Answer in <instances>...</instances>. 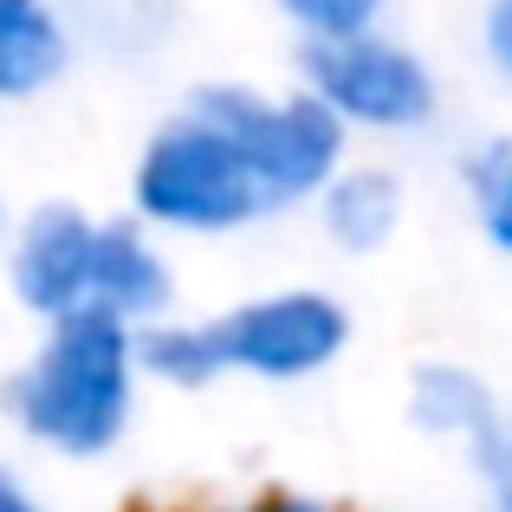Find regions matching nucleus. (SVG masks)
I'll return each mask as SVG.
<instances>
[{
	"label": "nucleus",
	"mask_w": 512,
	"mask_h": 512,
	"mask_svg": "<svg viewBox=\"0 0 512 512\" xmlns=\"http://www.w3.org/2000/svg\"><path fill=\"white\" fill-rule=\"evenodd\" d=\"M143 383L137 331L104 312H72L39 325L33 350L0 376V415L46 461L98 467L137 428Z\"/></svg>",
	"instance_id": "nucleus-1"
},
{
	"label": "nucleus",
	"mask_w": 512,
	"mask_h": 512,
	"mask_svg": "<svg viewBox=\"0 0 512 512\" xmlns=\"http://www.w3.org/2000/svg\"><path fill=\"white\" fill-rule=\"evenodd\" d=\"M124 208L150 221L163 240H234L273 221L240 143L201 104L175 98L130 156Z\"/></svg>",
	"instance_id": "nucleus-2"
},
{
	"label": "nucleus",
	"mask_w": 512,
	"mask_h": 512,
	"mask_svg": "<svg viewBox=\"0 0 512 512\" xmlns=\"http://www.w3.org/2000/svg\"><path fill=\"white\" fill-rule=\"evenodd\" d=\"M182 98L201 104V111L240 143V156L253 163V182H260L273 221L305 214L318 201V188L357 156V137L338 124V111H331L312 85H299V78H292V85L195 78Z\"/></svg>",
	"instance_id": "nucleus-3"
},
{
	"label": "nucleus",
	"mask_w": 512,
	"mask_h": 512,
	"mask_svg": "<svg viewBox=\"0 0 512 512\" xmlns=\"http://www.w3.org/2000/svg\"><path fill=\"white\" fill-rule=\"evenodd\" d=\"M292 78L312 85L338 111L350 137H370V143H422L448 117V85H441L435 59L422 46H409L402 33H389V26L312 39L292 59Z\"/></svg>",
	"instance_id": "nucleus-4"
},
{
	"label": "nucleus",
	"mask_w": 512,
	"mask_h": 512,
	"mask_svg": "<svg viewBox=\"0 0 512 512\" xmlns=\"http://www.w3.org/2000/svg\"><path fill=\"white\" fill-rule=\"evenodd\" d=\"M214 338H221L227 376H247V383H266V389H299L331 376L350 357L357 318H350L344 292L292 279V286H266L221 305Z\"/></svg>",
	"instance_id": "nucleus-5"
},
{
	"label": "nucleus",
	"mask_w": 512,
	"mask_h": 512,
	"mask_svg": "<svg viewBox=\"0 0 512 512\" xmlns=\"http://www.w3.org/2000/svg\"><path fill=\"white\" fill-rule=\"evenodd\" d=\"M98 221L85 201L72 195H39L13 214L7 253H0V279H7L13 305L33 325L91 312V266H98Z\"/></svg>",
	"instance_id": "nucleus-6"
},
{
	"label": "nucleus",
	"mask_w": 512,
	"mask_h": 512,
	"mask_svg": "<svg viewBox=\"0 0 512 512\" xmlns=\"http://www.w3.org/2000/svg\"><path fill=\"white\" fill-rule=\"evenodd\" d=\"M182 305V279H175L169 240L137 214H104L98 221V266H91V312L117 318V325L143 331Z\"/></svg>",
	"instance_id": "nucleus-7"
},
{
	"label": "nucleus",
	"mask_w": 512,
	"mask_h": 512,
	"mask_svg": "<svg viewBox=\"0 0 512 512\" xmlns=\"http://www.w3.org/2000/svg\"><path fill=\"white\" fill-rule=\"evenodd\" d=\"M312 221L338 260H376L396 247L402 221H409V175L383 156H350V163L318 188Z\"/></svg>",
	"instance_id": "nucleus-8"
},
{
	"label": "nucleus",
	"mask_w": 512,
	"mask_h": 512,
	"mask_svg": "<svg viewBox=\"0 0 512 512\" xmlns=\"http://www.w3.org/2000/svg\"><path fill=\"white\" fill-rule=\"evenodd\" d=\"M85 33L65 0H0V111L52 98L72 78Z\"/></svg>",
	"instance_id": "nucleus-9"
},
{
	"label": "nucleus",
	"mask_w": 512,
	"mask_h": 512,
	"mask_svg": "<svg viewBox=\"0 0 512 512\" xmlns=\"http://www.w3.org/2000/svg\"><path fill=\"white\" fill-rule=\"evenodd\" d=\"M500 409H506L500 383L467 357H415L409 370H402V422L422 441L467 448Z\"/></svg>",
	"instance_id": "nucleus-10"
},
{
	"label": "nucleus",
	"mask_w": 512,
	"mask_h": 512,
	"mask_svg": "<svg viewBox=\"0 0 512 512\" xmlns=\"http://www.w3.org/2000/svg\"><path fill=\"white\" fill-rule=\"evenodd\" d=\"M137 357H143V376H150L156 389H175V396H201V389L227 383L214 312H169V318H156V325H143Z\"/></svg>",
	"instance_id": "nucleus-11"
},
{
	"label": "nucleus",
	"mask_w": 512,
	"mask_h": 512,
	"mask_svg": "<svg viewBox=\"0 0 512 512\" xmlns=\"http://www.w3.org/2000/svg\"><path fill=\"white\" fill-rule=\"evenodd\" d=\"M454 195L474 234L500 260H512V130H480L454 150Z\"/></svg>",
	"instance_id": "nucleus-12"
},
{
	"label": "nucleus",
	"mask_w": 512,
	"mask_h": 512,
	"mask_svg": "<svg viewBox=\"0 0 512 512\" xmlns=\"http://www.w3.org/2000/svg\"><path fill=\"white\" fill-rule=\"evenodd\" d=\"M461 467L480 512H512V402L461 448Z\"/></svg>",
	"instance_id": "nucleus-13"
},
{
	"label": "nucleus",
	"mask_w": 512,
	"mask_h": 512,
	"mask_svg": "<svg viewBox=\"0 0 512 512\" xmlns=\"http://www.w3.org/2000/svg\"><path fill=\"white\" fill-rule=\"evenodd\" d=\"M279 13L299 46L312 39H344V33H363V26H383L389 20V0H266Z\"/></svg>",
	"instance_id": "nucleus-14"
},
{
	"label": "nucleus",
	"mask_w": 512,
	"mask_h": 512,
	"mask_svg": "<svg viewBox=\"0 0 512 512\" xmlns=\"http://www.w3.org/2000/svg\"><path fill=\"white\" fill-rule=\"evenodd\" d=\"M474 33H480V59H487V72L512 91V0H487Z\"/></svg>",
	"instance_id": "nucleus-15"
},
{
	"label": "nucleus",
	"mask_w": 512,
	"mask_h": 512,
	"mask_svg": "<svg viewBox=\"0 0 512 512\" xmlns=\"http://www.w3.org/2000/svg\"><path fill=\"white\" fill-rule=\"evenodd\" d=\"M234 512H344L331 493H312V487H286V480H273V487L247 493Z\"/></svg>",
	"instance_id": "nucleus-16"
},
{
	"label": "nucleus",
	"mask_w": 512,
	"mask_h": 512,
	"mask_svg": "<svg viewBox=\"0 0 512 512\" xmlns=\"http://www.w3.org/2000/svg\"><path fill=\"white\" fill-rule=\"evenodd\" d=\"M0 512H52V506H46V493H39L33 480L20 474L7 454H0Z\"/></svg>",
	"instance_id": "nucleus-17"
},
{
	"label": "nucleus",
	"mask_w": 512,
	"mask_h": 512,
	"mask_svg": "<svg viewBox=\"0 0 512 512\" xmlns=\"http://www.w3.org/2000/svg\"><path fill=\"white\" fill-rule=\"evenodd\" d=\"M13 214H20V208H13V201H7V188H0V253H7V234H13Z\"/></svg>",
	"instance_id": "nucleus-18"
},
{
	"label": "nucleus",
	"mask_w": 512,
	"mask_h": 512,
	"mask_svg": "<svg viewBox=\"0 0 512 512\" xmlns=\"http://www.w3.org/2000/svg\"><path fill=\"white\" fill-rule=\"evenodd\" d=\"M124 512H156V506H124Z\"/></svg>",
	"instance_id": "nucleus-19"
}]
</instances>
